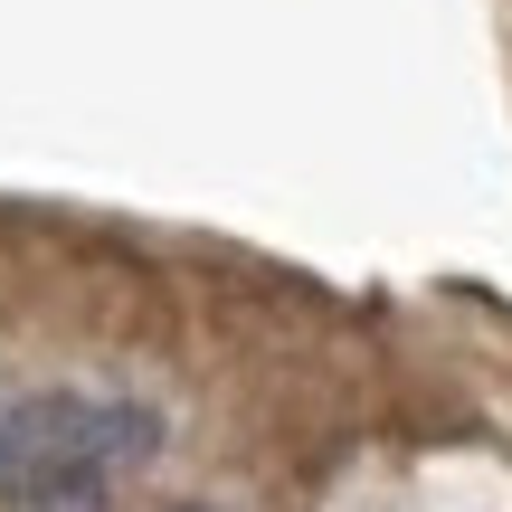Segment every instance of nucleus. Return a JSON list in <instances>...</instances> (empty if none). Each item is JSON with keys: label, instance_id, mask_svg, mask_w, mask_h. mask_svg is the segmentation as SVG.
<instances>
[{"label": "nucleus", "instance_id": "nucleus-1", "mask_svg": "<svg viewBox=\"0 0 512 512\" xmlns=\"http://www.w3.org/2000/svg\"><path fill=\"white\" fill-rule=\"evenodd\" d=\"M162 456V408L124 389H38L0 408V503H95Z\"/></svg>", "mask_w": 512, "mask_h": 512}, {"label": "nucleus", "instance_id": "nucleus-2", "mask_svg": "<svg viewBox=\"0 0 512 512\" xmlns=\"http://www.w3.org/2000/svg\"><path fill=\"white\" fill-rule=\"evenodd\" d=\"M171 512H209V503H171Z\"/></svg>", "mask_w": 512, "mask_h": 512}]
</instances>
